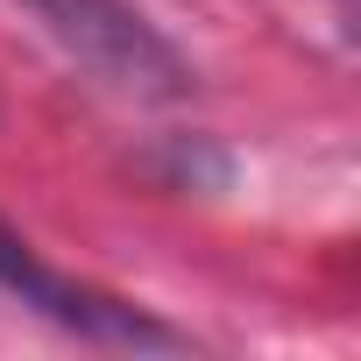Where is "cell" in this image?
<instances>
[{"label": "cell", "mask_w": 361, "mask_h": 361, "mask_svg": "<svg viewBox=\"0 0 361 361\" xmlns=\"http://www.w3.org/2000/svg\"><path fill=\"white\" fill-rule=\"evenodd\" d=\"M15 8L99 85L128 92V99H185L192 92V64L177 57L128 0H15Z\"/></svg>", "instance_id": "6da1fadb"}, {"label": "cell", "mask_w": 361, "mask_h": 361, "mask_svg": "<svg viewBox=\"0 0 361 361\" xmlns=\"http://www.w3.org/2000/svg\"><path fill=\"white\" fill-rule=\"evenodd\" d=\"M0 298L36 312V319H50V326H64V333H78V340H99V347H177V333L156 326V319H142L135 305L99 298V290L57 276L8 220H0Z\"/></svg>", "instance_id": "7a4b0ae2"}]
</instances>
